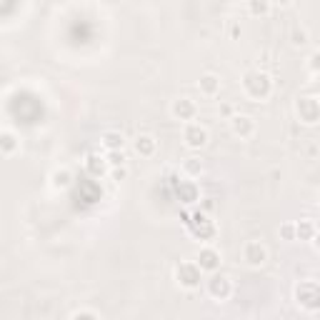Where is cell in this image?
Here are the masks:
<instances>
[{
  "mask_svg": "<svg viewBox=\"0 0 320 320\" xmlns=\"http://www.w3.org/2000/svg\"><path fill=\"white\" fill-rule=\"evenodd\" d=\"M245 90L253 98H265L270 90V78L265 73H248L245 75Z\"/></svg>",
  "mask_w": 320,
  "mask_h": 320,
  "instance_id": "1",
  "label": "cell"
},
{
  "mask_svg": "<svg viewBox=\"0 0 320 320\" xmlns=\"http://www.w3.org/2000/svg\"><path fill=\"white\" fill-rule=\"evenodd\" d=\"M185 140H188V145L200 148V145H205L208 133H205V128H200V125H190V128L185 130Z\"/></svg>",
  "mask_w": 320,
  "mask_h": 320,
  "instance_id": "2",
  "label": "cell"
},
{
  "mask_svg": "<svg viewBox=\"0 0 320 320\" xmlns=\"http://www.w3.org/2000/svg\"><path fill=\"white\" fill-rule=\"evenodd\" d=\"M245 258H248V263L260 265V263L265 260V248H263L260 243H248V248H245Z\"/></svg>",
  "mask_w": 320,
  "mask_h": 320,
  "instance_id": "3",
  "label": "cell"
},
{
  "mask_svg": "<svg viewBox=\"0 0 320 320\" xmlns=\"http://www.w3.org/2000/svg\"><path fill=\"white\" fill-rule=\"evenodd\" d=\"M215 265H218V253L215 250H203V253H200V268L213 270Z\"/></svg>",
  "mask_w": 320,
  "mask_h": 320,
  "instance_id": "4",
  "label": "cell"
},
{
  "mask_svg": "<svg viewBox=\"0 0 320 320\" xmlns=\"http://www.w3.org/2000/svg\"><path fill=\"white\" fill-rule=\"evenodd\" d=\"M173 113H175V115H180V118H190V115L195 113V105H193L190 100H178V103H175V108H173Z\"/></svg>",
  "mask_w": 320,
  "mask_h": 320,
  "instance_id": "5",
  "label": "cell"
},
{
  "mask_svg": "<svg viewBox=\"0 0 320 320\" xmlns=\"http://www.w3.org/2000/svg\"><path fill=\"white\" fill-rule=\"evenodd\" d=\"M200 85H203L205 93H215V90L220 88V80H218L215 75H205L203 80H200Z\"/></svg>",
  "mask_w": 320,
  "mask_h": 320,
  "instance_id": "6",
  "label": "cell"
},
{
  "mask_svg": "<svg viewBox=\"0 0 320 320\" xmlns=\"http://www.w3.org/2000/svg\"><path fill=\"white\" fill-rule=\"evenodd\" d=\"M235 130L240 133H250L253 130V118H248V115H240V118H235Z\"/></svg>",
  "mask_w": 320,
  "mask_h": 320,
  "instance_id": "7",
  "label": "cell"
},
{
  "mask_svg": "<svg viewBox=\"0 0 320 320\" xmlns=\"http://www.w3.org/2000/svg\"><path fill=\"white\" fill-rule=\"evenodd\" d=\"M268 8H270L268 0H250V13H253V15H258V13H268Z\"/></svg>",
  "mask_w": 320,
  "mask_h": 320,
  "instance_id": "8",
  "label": "cell"
},
{
  "mask_svg": "<svg viewBox=\"0 0 320 320\" xmlns=\"http://www.w3.org/2000/svg\"><path fill=\"white\" fill-rule=\"evenodd\" d=\"M138 150H143V153H150V150H153V138H150V135H143V138H138Z\"/></svg>",
  "mask_w": 320,
  "mask_h": 320,
  "instance_id": "9",
  "label": "cell"
},
{
  "mask_svg": "<svg viewBox=\"0 0 320 320\" xmlns=\"http://www.w3.org/2000/svg\"><path fill=\"white\" fill-rule=\"evenodd\" d=\"M313 233H315V225H313V223H300V225H298V235H300V238H310Z\"/></svg>",
  "mask_w": 320,
  "mask_h": 320,
  "instance_id": "10",
  "label": "cell"
},
{
  "mask_svg": "<svg viewBox=\"0 0 320 320\" xmlns=\"http://www.w3.org/2000/svg\"><path fill=\"white\" fill-rule=\"evenodd\" d=\"M105 145H108V148H120V145H123V138L115 135V133H108V135H105Z\"/></svg>",
  "mask_w": 320,
  "mask_h": 320,
  "instance_id": "11",
  "label": "cell"
}]
</instances>
